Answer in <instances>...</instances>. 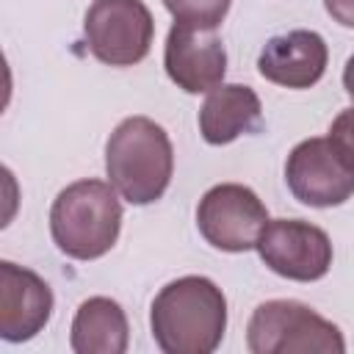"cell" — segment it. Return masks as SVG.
<instances>
[{
  "label": "cell",
  "instance_id": "9a60e30c",
  "mask_svg": "<svg viewBox=\"0 0 354 354\" xmlns=\"http://www.w3.org/2000/svg\"><path fill=\"white\" fill-rule=\"evenodd\" d=\"M329 144L340 155V160L354 171V108L340 111L329 124Z\"/></svg>",
  "mask_w": 354,
  "mask_h": 354
},
{
  "label": "cell",
  "instance_id": "6da1fadb",
  "mask_svg": "<svg viewBox=\"0 0 354 354\" xmlns=\"http://www.w3.org/2000/svg\"><path fill=\"white\" fill-rule=\"evenodd\" d=\"M149 326L163 354H210L227 332V299L207 277L171 279L152 299Z\"/></svg>",
  "mask_w": 354,
  "mask_h": 354
},
{
  "label": "cell",
  "instance_id": "ba28073f",
  "mask_svg": "<svg viewBox=\"0 0 354 354\" xmlns=\"http://www.w3.org/2000/svg\"><path fill=\"white\" fill-rule=\"evenodd\" d=\"M285 183L310 207H337L354 196V171L340 160L329 138L299 141L285 160Z\"/></svg>",
  "mask_w": 354,
  "mask_h": 354
},
{
  "label": "cell",
  "instance_id": "5b68a950",
  "mask_svg": "<svg viewBox=\"0 0 354 354\" xmlns=\"http://www.w3.org/2000/svg\"><path fill=\"white\" fill-rule=\"evenodd\" d=\"M88 53L108 66H136L155 39V19L144 0H94L83 19Z\"/></svg>",
  "mask_w": 354,
  "mask_h": 354
},
{
  "label": "cell",
  "instance_id": "8fae6325",
  "mask_svg": "<svg viewBox=\"0 0 354 354\" xmlns=\"http://www.w3.org/2000/svg\"><path fill=\"white\" fill-rule=\"evenodd\" d=\"M329 64V50L321 33L315 30H288L271 36L260 55L257 72L282 88H310L315 86Z\"/></svg>",
  "mask_w": 354,
  "mask_h": 354
},
{
  "label": "cell",
  "instance_id": "8992f818",
  "mask_svg": "<svg viewBox=\"0 0 354 354\" xmlns=\"http://www.w3.org/2000/svg\"><path fill=\"white\" fill-rule=\"evenodd\" d=\"M268 221L263 199L241 183H218L207 188L196 205V227L202 238L213 249L232 254L257 249Z\"/></svg>",
  "mask_w": 354,
  "mask_h": 354
},
{
  "label": "cell",
  "instance_id": "4fadbf2b",
  "mask_svg": "<svg viewBox=\"0 0 354 354\" xmlns=\"http://www.w3.org/2000/svg\"><path fill=\"white\" fill-rule=\"evenodd\" d=\"M127 343L130 326L119 301L91 296L77 307L69 329V346L75 354H124Z\"/></svg>",
  "mask_w": 354,
  "mask_h": 354
},
{
  "label": "cell",
  "instance_id": "277c9868",
  "mask_svg": "<svg viewBox=\"0 0 354 354\" xmlns=\"http://www.w3.org/2000/svg\"><path fill=\"white\" fill-rule=\"evenodd\" d=\"M252 354H343V332L296 299H271L254 307L246 326Z\"/></svg>",
  "mask_w": 354,
  "mask_h": 354
},
{
  "label": "cell",
  "instance_id": "e0dca14e",
  "mask_svg": "<svg viewBox=\"0 0 354 354\" xmlns=\"http://www.w3.org/2000/svg\"><path fill=\"white\" fill-rule=\"evenodd\" d=\"M343 88H346V94L354 100V55H348V61H346V66H343Z\"/></svg>",
  "mask_w": 354,
  "mask_h": 354
},
{
  "label": "cell",
  "instance_id": "5bb4252c",
  "mask_svg": "<svg viewBox=\"0 0 354 354\" xmlns=\"http://www.w3.org/2000/svg\"><path fill=\"white\" fill-rule=\"evenodd\" d=\"M232 0H163L174 22H191L202 28H218Z\"/></svg>",
  "mask_w": 354,
  "mask_h": 354
},
{
  "label": "cell",
  "instance_id": "2e32d148",
  "mask_svg": "<svg viewBox=\"0 0 354 354\" xmlns=\"http://www.w3.org/2000/svg\"><path fill=\"white\" fill-rule=\"evenodd\" d=\"M324 8L337 25L354 28V0H324Z\"/></svg>",
  "mask_w": 354,
  "mask_h": 354
},
{
  "label": "cell",
  "instance_id": "9c48e42d",
  "mask_svg": "<svg viewBox=\"0 0 354 354\" xmlns=\"http://www.w3.org/2000/svg\"><path fill=\"white\" fill-rule=\"evenodd\" d=\"M163 66L177 88L185 94H205L224 83L227 50L216 28L174 22L163 47Z\"/></svg>",
  "mask_w": 354,
  "mask_h": 354
},
{
  "label": "cell",
  "instance_id": "7a4b0ae2",
  "mask_svg": "<svg viewBox=\"0 0 354 354\" xmlns=\"http://www.w3.org/2000/svg\"><path fill=\"white\" fill-rule=\"evenodd\" d=\"M105 174L124 202H158L174 174L169 133L149 116L122 119L105 141Z\"/></svg>",
  "mask_w": 354,
  "mask_h": 354
},
{
  "label": "cell",
  "instance_id": "3957f363",
  "mask_svg": "<svg viewBox=\"0 0 354 354\" xmlns=\"http://www.w3.org/2000/svg\"><path fill=\"white\" fill-rule=\"evenodd\" d=\"M119 191L105 180H77L58 191L50 207V235L72 260L108 254L122 230Z\"/></svg>",
  "mask_w": 354,
  "mask_h": 354
},
{
  "label": "cell",
  "instance_id": "7c38bea8",
  "mask_svg": "<svg viewBox=\"0 0 354 354\" xmlns=\"http://www.w3.org/2000/svg\"><path fill=\"white\" fill-rule=\"evenodd\" d=\"M263 105L252 86L221 83L207 91L199 108V133L207 144L224 147L260 127Z\"/></svg>",
  "mask_w": 354,
  "mask_h": 354
},
{
  "label": "cell",
  "instance_id": "52a82bcc",
  "mask_svg": "<svg viewBox=\"0 0 354 354\" xmlns=\"http://www.w3.org/2000/svg\"><path fill=\"white\" fill-rule=\"evenodd\" d=\"M260 260L279 277L293 282H315L332 268L329 235L301 218H274L257 241Z\"/></svg>",
  "mask_w": 354,
  "mask_h": 354
},
{
  "label": "cell",
  "instance_id": "30bf717a",
  "mask_svg": "<svg viewBox=\"0 0 354 354\" xmlns=\"http://www.w3.org/2000/svg\"><path fill=\"white\" fill-rule=\"evenodd\" d=\"M53 315V290L30 268L0 263V337L8 343L33 340Z\"/></svg>",
  "mask_w": 354,
  "mask_h": 354
}]
</instances>
